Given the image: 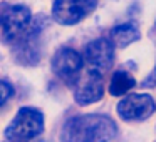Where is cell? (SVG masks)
<instances>
[{
    "instance_id": "cell-1",
    "label": "cell",
    "mask_w": 156,
    "mask_h": 142,
    "mask_svg": "<svg viewBox=\"0 0 156 142\" xmlns=\"http://www.w3.org/2000/svg\"><path fill=\"white\" fill-rule=\"evenodd\" d=\"M118 127L111 117L102 114L76 115L62 129V142H109L114 139Z\"/></svg>"
},
{
    "instance_id": "cell-2",
    "label": "cell",
    "mask_w": 156,
    "mask_h": 142,
    "mask_svg": "<svg viewBox=\"0 0 156 142\" xmlns=\"http://www.w3.org/2000/svg\"><path fill=\"white\" fill-rule=\"evenodd\" d=\"M44 130V115L35 107H22L5 129V137L15 142H27Z\"/></svg>"
},
{
    "instance_id": "cell-3",
    "label": "cell",
    "mask_w": 156,
    "mask_h": 142,
    "mask_svg": "<svg viewBox=\"0 0 156 142\" xmlns=\"http://www.w3.org/2000/svg\"><path fill=\"white\" fill-rule=\"evenodd\" d=\"M98 0H55L52 5V17L61 25H76L92 14Z\"/></svg>"
},
{
    "instance_id": "cell-4",
    "label": "cell",
    "mask_w": 156,
    "mask_h": 142,
    "mask_svg": "<svg viewBox=\"0 0 156 142\" xmlns=\"http://www.w3.org/2000/svg\"><path fill=\"white\" fill-rule=\"evenodd\" d=\"M30 10L24 5H10L0 10V32L7 40L22 39L24 32L30 25Z\"/></svg>"
},
{
    "instance_id": "cell-5",
    "label": "cell",
    "mask_w": 156,
    "mask_h": 142,
    "mask_svg": "<svg viewBox=\"0 0 156 142\" xmlns=\"http://www.w3.org/2000/svg\"><path fill=\"white\" fill-rule=\"evenodd\" d=\"M156 110V102L148 94H133L118 104V114L122 120L136 122L151 117Z\"/></svg>"
},
{
    "instance_id": "cell-6",
    "label": "cell",
    "mask_w": 156,
    "mask_h": 142,
    "mask_svg": "<svg viewBox=\"0 0 156 142\" xmlns=\"http://www.w3.org/2000/svg\"><path fill=\"white\" fill-rule=\"evenodd\" d=\"M104 95V80L101 72L94 69H87L79 79L76 80V92L74 99L81 105H89L101 100Z\"/></svg>"
},
{
    "instance_id": "cell-7",
    "label": "cell",
    "mask_w": 156,
    "mask_h": 142,
    "mask_svg": "<svg viewBox=\"0 0 156 142\" xmlns=\"http://www.w3.org/2000/svg\"><path fill=\"white\" fill-rule=\"evenodd\" d=\"M82 69V55L71 47H62L52 57V70L59 79L67 84H74Z\"/></svg>"
},
{
    "instance_id": "cell-8",
    "label": "cell",
    "mask_w": 156,
    "mask_h": 142,
    "mask_svg": "<svg viewBox=\"0 0 156 142\" xmlns=\"http://www.w3.org/2000/svg\"><path fill=\"white\" fill-rule=\"evenodd\" d=\"M84 60L87 62L89 69L98 72L108 70L114 62V45L109 39H96L86 47Z\"/></svg>"
},
{
    "instance_id": "cell-9",
    "label": "cell",
    "mask_w": 156,
    "mask_h": 142,
    "mask_svg": "<svg viewBox=\"0 0 156 142\" xmlns=\"http://www.w3.org/2000/svg\"><path fill=\"white\" fill-rule=\"evenodd\" d=\"M141 37V32H139L138 25L133 24V22H128V24H121L118 27H114L109 34V40L114 47L124 49L128 45H131L133 42L139 40Z\"/></svg>"
},
{
    "instance_id": "cell-10",
    "label": "cell",
    "mask_w": 156,
    "mask_h": 142,
    "mask_svg": "<svg viewBox=\"0 0 156 142\" xmlns=\"http://www.w3.org/2000/svg\"><path fill=\"white\" fill-rule=\"evenodd\" d=\"M134 85H136V80L131 74H128V72H116L112 75L111 82H109V92L114 97H121V95L128 94Z\"/></svg>"
},
{
    "instance_id": "cell-11",
    "label": "cell",
    "mask_w": 156,
    "mask_h": 142,
    "mask_svg": "<svg viewBox=\"0 0 156 142\" xmlns=\"http://www.w3.org/2000/svg\"><path fill=\"white\" fill-rule=\"evenodd\" d=\"M12 95H14V89H12V85L9 84V82H5V80H0V107L10 99Z\"/></svg>"
},
{
    "instance_id": "cell-12",
    "label": "cell",
    "mask_w": 156,
    "mask_h": 142,
    "mask_svg": "<svg viewBox=\"0 0 156 142\" xmlns=\"http://www.w3.org/2000/svg\"><path fill=\"white\" fill-rule=\"evenodd\" d=\"M143 84H144L146 87H156V67L153 69V72L148 75V79H146Z\"/></svg>"
},
{
    "instance_id": "cell-13",
    "label": "cell",
    "mask_w": 156,
    "mask_h": 142,
    "mask_svg": "<svg viewBox=\"0 0 156 142\" xmlns=\"http://www.w3.org/2000/svg\"><path fill=\"white\" fill-rule=\"evenodd\" d=\"M9 142H15V140H9Z\"/></svg>"
}]
</instances>
